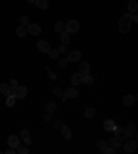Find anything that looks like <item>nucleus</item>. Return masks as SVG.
<instances>
[{"instance_id": "24", "label": "nucleus", "mask_w": 138, "mask_h": 154, "mask_svg": "<svg viewBox=\"0 0 138 154\" xmlns=\"http://www.w3.org/2000/svg\"><path fill=\"white\" fill-rule=\"evenodd\" d=\"M95 108L94 107H88V108H86V111H84V117L86 118H93L95 115Z\"/></svg>"}, {"instance_id": "38", "label": "nucleus", "mask_w": 138, "mask_h": 154, "mask_svg": "<svg viewBox=\"0 0 138 154\" xmlns=\"http://www.w3.org/2000/svg\"><path fill=\"white\" fill-rule=\"evenodd\" d=\"M58 52H59V53H65V52H66V45H61V46H59V47H58Z\"/></svg>"}, {"instance_id": "13", "label": "nucleus", "mask_w": 138, "mask_h": 154, "mask_svg": "<svg viewBox=\"0 0 138 154\" xmlns=\"http://www.w3.org/2000/svg\"><path fill=\"white\" fill-rule=\"evenodd\" d=\"M108 146L113 147V149H116V150H118L119 147L122 146V139L118 138V136H113V138H112L109 142H108Z\"/></svg>"}, {"instance_id": "7", "label": "nucleus", "mask_w": 138, "mask_h": 154, "mask_svg": "<svg viewBox=\"0 0 138 154\" xmlns=\"http://www.w3.org/2000/svg\"><path fill=\"white\" fill-rule=\"evenodd\" d=\"M7 143H8V147H12V149H17V147L20 146V138L17 136V135H11V136H8L7 139Z\"/></svg>"}, {"instance_id": "35", "label": "nucleus", "mask_w": 138, "mask_h": 154, "mask_svg": "<svg viewBox=\"0 0 138 154\" xmlns=\"http://www.w3.org/2000/svg\"><path fill=\"white\" fill-rule=\"evenodd\" d=\"M8 85H10V88H11V90H15L17 88H18V82L15 81V79H12V81H10V83H8Z\"/></svg>"}, {"instance_id": "9", "label": "nucleus", "mask_w": 138, "mask_h": 154, "mask_svg": "<svg viewBox=\"0 0 138 154\" xmlns=\"http://www.w3.org/2000/svg\"><path fill=\"white\" fill-rule=\"evenodd\" d=\"M66 58H68V61H69V63L79 61L80 58H82V52H79V50H73V52L69 53V56H68Z\"/></svg>"}, {"instance_id": "31", "label": "nucleus", "mask_w": 138, "mask_h": 154, "mask_svg": "<svg viewBox=\"0 0 138 154\" xmlns=\"http://www.w3.org/2000/svg\"><path fill=\"white\" fill-rule=\"evenodd\" d=\"M53 92H54V94L55 96H58V97H62L64 96V90L61 89V88H57V86H55L54 89H53Z\"/></svg>"}, {"instance_id": "3", "label": "nucleus", "mask_w": 138, "mask_h": 154, "mask_svg": "<svg viewBox=\"0 0 138 154\" xmlns=\"http://www.w3.org/2000/svg\"><path fill=\"white\" fill-rule=\"evenodd\" d=\"M26 31H28V33L36 36V35H40V33H42V27H40L39 24H31V22H29V25L26 27Z\"/></svg>"}, {"instance_id": "18", "label": "nucleus", "mask_w": 138, "mask_h": 154, "mask_svg": "<svg viewBox=\"0 0 138 154\" xmlns=\"http://www.w3.org/2000/svg\"><path fill=\"white\" fill-rule=\"evenodd\" d=\"M115 126H116V124H115L113 119H107V121H104V129L107 130V132H112V130L115 129Z\"/></svg>"}, {"instance_id": "17", "label": "nucleus", "mask_w": 138, "mask_h": 154, "mask_svg": "<svg viewBox=\"0 0 138 154\" xmlns=\"http://www.w3.org/2000/svg\"><path fill=\"white\" fill-rule=\"evenodd\" d=\"M0 92L7 97V96H10V94L12 93V90H11V88H10V85L8 83H0Z\"/></svg>"}, {"instance_id": "36", "label": "nucleus", "mask_w": 138, "mask_h": 154, "mask_svg": "<svg viewBox=\"0 0 138 154\" xmlns=\"http://www.w3.org/2000/svg\"><path fill=\"white\" fill-rule=\"evenodd\" d=\"M104 153L105 154H116V149H113V147H109L108 146L105 150H104Z\"/></svg>"}, {"instance_id": "32", "label": "nucleus", "mask_w": 138, "mask_h": 154, "mask_svg": "<svg viewBox=\"0 0 138 154\" xmlns=\"http://www.w3.org/2000/svg\"><path fill=\"white\" fill-rule=\"evenodd\" d=\"M48 56L51 57L53 60H55V58H58L59 52H58V50H51V49H50V52H48Z\"/></svg>"}, {"instance_id": "43", "label": "nucleus", "mask_w": 138, "mask_h": 154, "mask_svg": "<svg viewBox=\"0 0 138 154\" xmlns=\"http://www.w3.org/2000/svg\"><path fill=\"white\" fill-rule=\"evenodd\" d=\"M26 1H29V3H35L36 0H26Z\"/></svg>"}, {"instance_id": "1", "label": "nucleus", "mask_w": 138, "mask_h": 154, "mask_svg": "<svg viewBox=\"0 0 138 154\" xmlns=\"http://www.w3.org/2000/svg\"><path fill=\"white\" fill-rule=\"evenodd\" d=\"M131 22H133V14L131 13H126L120 17L119 20V31L120 33H129L131 29Z\"/></svg>"}, {"instance_id": "6", "label": "nucleus", "mask_w": 138, "mask_h": 154, "mask_svg": "<svg viewBox=\"0 0 138 154\" xmlns=\"http://www.w3.org/2000/svg\"><path fill=\"white\" fill-rule=\"evenodd\" d=\"M36 47H37V50L42 52V53H48V52H50V49H51L47 41H37Z\"/></svg>"}, {"instance_id": "2", "label": "nucleus", "mask_w": 138, "mask_h": 154, "mask_svg": "<svg viewBox=\"0 0 138 154\" xmlns=\"http://www.w3.org/2000/svg\"><path fill=\"white\" fill-rule=\"evenodd\" d=\"M80 28V25H79V21H76V20H69L65 24V31H66L68 33H75L77 32Z\"/></svg>"}, {"instance_id": "40", "label": "nucleus", "mask_w": 138, "mask_h": 154, "mask_svg": "<svg viewBox=\"0 0 138 154\" xmlns=\"http://www.w3.org/2000/svg\"><path fill=\"white\" fill-rule=\"evenodd\" d=\"M64 124L61 121H54V128H59L61 129V126H62Z\"/></svg>"}, {"instance_id": "39", "label": "nucleus", "mask_w": 138, "mask_h": 154, "mask_svg": "<svg viewBox=\"0 0 138 154\" xmlns=\"http://www.w3.org/2000/svg\"><path fill=\"white\" fill-rule=\"evenodd\" d=\"M43 119H44V121H46V122H50V121H51V114H46V115H44V117H43Z\"/></svg>"}, {"instance_id": "11", "label": "nucleus", "mask_w": 138, "mask_h": 154, "mask_svg": "<svg viewBox=\"0 0 138 154\" xmlns=\"http://www.w3.org/2000/svg\"><path fill=\"white\" fill-rule=\"evenodd\" d=\"M137 150V140H129L124 144V151L126 153H134Z\"/></svg>"}, {"instance_id": "41", "label": "nucleus", "mask_w": 138, "mask_h": 154, "mask_svg": "<svg viewBox=\"0 0 138 154\" xmlns=\"http://www.w3.org/2000/svg\"><path fill=\"white\" fill-rule=\"evenodd\" d=\"M15 153H17V150L15 149H12V147H10V149L6 151V154H15Z\"/></svg>"}, {"instance_id": "26", "label": "nucleus", "mask_w": 138, "mask_h": 154, "mask_svg": "<svg viewBox=\"0 0 138 154\" xmlns=\"http://www.w3.org/2000/svg\"><path fill=\"white\" fill-rule=\"evenodd\" d=\"M55 110H57V104H55L54 102L47 103V105H46V111H47L48 114H53Z\"/></svg>"}, {"instance_id": "37", "label": "nucleus", "mask_w": 138, "mask_h": 154, "mask_svg": "<svg viewBox=\"0 0 138 154\" xmlns=\"http://www.w3.org/2000/svg\"><path fill=\"white\" fill-rule=\"evenodd\" d=\"M46 69H47V72H48V77L51 78L53 81H54V79H57V75H55V72H53L51 69H50V67H46Z\"/></svg>"}, {"instance_id": "20", "label": "nucleus", "mask_w": 138, "mask_h": 154, "mask_svg": "<svg viewBox=\"0 0 138 154\" xmlns=\"http://www.w3.org/2000/svg\"><path fill=\"white\" fill-rule=\"evenodd\" d=\"M112 132H115V136H118V138H120L123 140L124 138V129H123L122 126H115V129L112 130Z\"/></svg>"}, {"instance_id": "25", "label": "nucleus", "mask_w": 138, "mask_h": 154, "mask_svg": "<svg viewBox=\"0 0 138 154\" xmlns=\"http://www.w3.org/2000/svg\"><path fill=\"white\" fill-rule=\"evenodd\" d=\"M17 35H18V36L20 38H24L25 35H26L28 33V31H26V27H22V25H20V27H18V28H17Z\"/></svg>"}, {"instance_id": "33", "label": "nucleus", "mask_w": 138, "mask_h": 154, "mask_svg": "<svg viewBox=\"0 0 138 154\" xmlns=\"http://www.w3.org/2000/svg\"><path fill=\"white\" fill-rule=\"evenodd\" d=\"M68 58H64V60H59V63H58V67L59 68H66V65H68Z\"/></svg>"}, {"instance_id": "22", "label": "nucleus", "mask_w": 138, "mask_h": 154, "mask_svg": "<svg viewBox=\"0 0 138 154\" xmlns=\"http://www.w3.org/2000/svg\"><path fill=\"white\" fill-rule=\"evenodd\" d=\"M61 42H62V45H69L71 36H69V33H68L66 31H62V32H61Z\"/></svg>"}, {"instance_id": "28", "label": "nucleus", "mask_w": 138, "mask_h": 154, "mask_svg": "<svg viewBox=\"0 0 138 154\" xmlns=\"http://www.w3.org/2000/svg\"><path fill=\"white\" fill-rule=\"evenodd\" d=\"M15 96H14V94H10V96H7V100H6V105H7V107H12V105L15 104Z\"/></svg>"}, {"instance_id": "21", "label": "nucleus", "mask_w": 138, "mask_h": 154, "mask_svg": "<svg viewBox=\"0 0 138 154\" xmlns=\"http://www.w3.org/2000/svg\"><path fill=\"white\" fill-rule=\"evenodd\" d=\"M54 31L55 32H58V33H61L62 31H65V24H64V21H57L55 22V25H54Z\"/></svg>"}, {"instance_id": "8", "label": "nucleus", "mask_w": 138, "mask_h": 154, "mask_svg": "<svg viewBox=\"0 0 138 154\" xmlns=\"http://www.w3.org/2000/svg\"><path fill=\"white\" fill-rule=\"evenodd\" d=\"M64 96L66 99H75L79 96V90L75 89V88H66L65 92H64Z\"/></svg>"}, {"instance_id": "34", "label": "nucleus", "mask_w": 138, "mask_h": 154, "mask_svg": "<svg viewBox=\"0 0 138 154\" xmlns=\"http://www.w3.org/2000/svg\"><path fill=\"white\" fill-rule=\"evenodd\" d=\"M21 25H22V27H28V25H29V18H28V17H21Z\"/></svg>"}, {"instance_id": "14", "label": "nucleus", "mask_w": 138, "mask_h": 154, "mask_svg": "<svg viewBox=\"0 0 138 154\" xmlns=\"http://www.w3.org/2000/svg\"><path fill=\"white\" fill-rule=\"evenodd\" d=\"M71 82H72V85H73V86L80 85V83L83 82V74H80V72L73 74V75H72V78H71Z\"/></svg>"}, {"instance_id": "16", "label": "nucleus", "mask_w": 138, "mask_h": 154, "mask_svg": "<svg viewBox=\"0 0 138 154\" xmlns=\"http://www.w3.org/2000/svg\"><path fill=\"white\" fill-rule=\"evenodd\" d=\"M79 72L83 74V75H87V74H90V64L87 63V61H83V63H80L79 65Z\"/></svg>"}, {"instance_id": "23", "label": "nucleus", "mask_w": 138, "mask_h": 154, "mask_svg": "<svg viewBox=\"0 0 138 154\" xmlns=\"http://www.w3.org/2000/svg\"><path fill=\"white\" fill-rule=\"evenodd\" d=\"M95 146L98 147L101 153H104V150H105V149L108 147V142H107V140H102V139H101V140H98V142L95 143Z\"/></svg>"}, {"instance_id": "30", "label": "nucleus", "mask_w": 138, "mask_h": 154, "mask_svg": "<svg viewBox=\"0 0 138 154\" xmlns=\"http://www.w3.org/2000/svg\"><path fill=\"white\" fill-rule=\"evenodd\" d=\"M15 150H17V153H18V154H28V153H29V149H28V146H21V144L17 147Z\"/></svg>"}, {"instance_id": "15", "label": "nucleus", "mask_w": 138, "mask_h": 154, "mask_svg": "<svg viewBox=\"0 0 138 154\" xmlns=\"http://www.w3.org/2000/svg\"><path fill=\"white\" fill-rule=\"evenodd\" d=\"M61 135H62V138L66 139V140H71L72 139V130L65 125L61 126Z\"/></svg>"}, {"instance_id": "12", "label": "nucleus", "mask_w": 138, "mask_h": 154, "mask_svg": "<svg viewBox=\"0 0 138 154\" xmlns=\"http://www.w3.org/2000/svg\"><path fill=\"white\" fill-rule=\"evenodd\" d=\"M137 99H138L137 94H134V96H131V94H126V96L123 97V104L127 105V107H131V105L135 103Z\"/></svg>"}, {"instance_id": "10", "label": "nucleus", "mask_w": 138, "mask_h": 154, "mask_svg": "<svg viewBox=\"0 0 138 154\" xmlns=\"http://www.w3.org/2000/svg\"><path fill=\"white\" fill-rule=\"evenodd\" d=\"M21 139L24 140L25 146H31L32 144V139H31V133L28 129H22L21 130Z\"/></svg>"}, {"instance_id": "27", "label": "nucleus", "mask_w": 138, "mask_h": 154, "mask_svg": "<svg viewBox=\"0 0 138 154\" xmlns=\"http://www.w3.org/2000/svg\"><path fill=\"white\" fill-rule=\"evenodd\" d=\"M35 3H36V6H37L39 8H42V10H46V8L48 7V1H47V0H36Z\"/></svg>"}, {"instance_id": "29", "label": "nucleus", "mask_w": 138, "mask_h": 154, "mask_svg": "<svg viewBox=\"0 0 138 154\" xmlns=\"http://www.w3.org/2000/svg\"><path fill=\"white\" fill-rule=\"evenodd\" d=\"M83 82H84L86 85H93V83H94V78L91 77L90 74H87V75H83Z\"/></svg>"}, {"instance_id": "19", "label": "nucleus", "mask_w": 138, "mask_h": 154, "mask_svg": "<svg viewBox=\"0 0 138 154\" xmlns=\"http://www.w3.org/2000/svg\"><path fill=\"white\" fill-rule=\"evenodd\" d=\"M127 8H129V11L133 14V13H137L138 10V3H137V0H130L129 1V4H127Z\"/></svg>"}, {"instance_id": "4", "label": "nucleus", "mask_w": 138, "mask_h": 154, "mask_svg": "<svg viewBox=\"0 0 138 154\" xmlns=\"http://www.w3.org/2000/svg\"><path fill=\"white\" fill-rule=\"evenodd\" d=\"M137 133V126H135L134 122H130L129 125L124 128V138H130V136H134Z\"/></svg>"}, {"instance_id": "5", "label": "nucleus", "mask_w": 138, "mask_h": 154, "mask_svg": "<svg viewBox=\"0 0 138 154\" xmlns=\"http://www.w3.org/2000/svg\"><path fill=\"white\" fill-rule=\"evenodd\" d=\"M12 94L15 96V99H24L28 94V89L25 86H18L15 90H12Z\"/></svg>"}, {"instance_id": "42", "label": "nucleus", "mask_w": 138, "mask_h": 154, "mask_svg": "<svg viewBox=\"0 0 138 154\" xmlns=\"http://www.w3.org/2000/svg\"><path fill=\"white\" fill-rule=\"evenodd\" d=\"M133 22H138V17H137V13H133Z\"/></svg>"}]
</instances>
